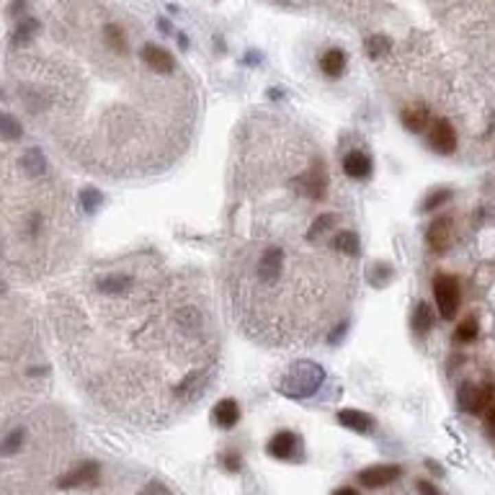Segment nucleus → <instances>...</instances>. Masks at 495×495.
Segmentation results:
<instances>
[{"instance_id": "25", "label": "nucleus", "mask_w": 495, "mask_h": 495, "mask_svg": "<svg viewBox=\"0 0 495 495\" xmlns=\"http://www.w3.org/2000/svg\"><path fill=\"white\" fill-rule=\"evenodd\" d=\"M222 464H225L230 472H238V470H240V457H238L235 452H230L227 457H225V459H222Z\"/></svg>"}, {"instance_id": "26", "label": "nucleus", "mask_w": 495, "mask_h": 495, "mask_svg": "<svg viewBox=\"0 0 495 495\" xmlns=\"http://www.w3.org/2000/svg\"><path fill=\"white\" fill-rule=\"evenodd\" d=\"M485 423H487V431L495 436V402L485 411Z\"/></svg>"}, {"instance_id": "4", "label": "nucleus", "mask_w": 495, "mask_h": 495, "mask_svg": "<svg viewBox=\"0 0 495 495\" xmlns=\"http://www.w3.org/2000/svg\"><path fill=\"white\" fill-rule=\"evenodd\" d=\"M325 382V371L312 361H297L281 380V392L289 398H307L320 390V384Z\"/></svg>"}, {"instance_id": "16", "label": "nucleus", "mask_w": 495, "mask_h": 495, "mask_svg": "<svg viewBox=\"0 0 495 495\" xmlns=\"http://www.w3.org/2000/svg\"><path fill=\"white\" fill-rule=\"evenodd\" d=\"M338 423H341L343 428H351V431L356 433H369L374 428V421L361 411H341L338 413Z\"/></svg>"}, {"instance_id": "7", "label": "nucleus", "mask_w": 495, "mask_h": 495, "mask_svg": "<svg viewBox=\"0 0 495 495\" xmlns=\"http://www.w3.org/2000/svg\"><path fill=\"white\" fill-rule=\"evenodd\" d=\"M139 60L148 65L152 73L158 75H173L176 73V57L168 52V49H163L158 44H142V49H139Z\"/></svg>"}, {"instance_id": "21", "label": "nucleus", "mask_w": 495, "mask_h": 495, "mask_svg": "<svg viewBox=\"0 0 495 495\" xmlns=\"http://www.w3.org/2000/svg\"><path fill=\"white\" fill-rule=\"evenodd\" d=\"M390 39L387 36H369L367 39V54L371 57V60H380V57H384V54L390 52Z\"/></svg>"}, {"instance_id": "17", "label": "nucleus", "mask_w": 495, "mask_h": 495, "mask_svg": "<svg viewBox=\"0 0 495 495\" xmlns=\"http://www.w3.org/2000/svg\"><path fill=\"white\" fill-rule=\"evenodd\" d=\"M320 70H323L327 78H341L343 70H346V54H343V49H338V47L327 49V52L320 57Z\"/></svg>"}, {"instance_id": "19", "label": "nucleus", "mask_w": 495, "mask_h": 495, "mask_svg": "<svg viewBox=\"0 0 495 495\" xmlns=\"http://www.w3.org/2000/svg\"><path fill=\"white\" fill-rule=\"evenodd\" d=\"M413 327L418 336H426L433 327V310L426 302H418V307L413 310Z\"/></svg>"}, {"instance_id": "28", "label": "nucleus", "mask_w": 495, "mask_h": 495, "mask_svg": "<svg viewBox=\"0 0 495 495\" xmlns=\"http://www.w3.org/2000/svg\"><path fill=\"white\" fill-rule=\"evenodd\" d=\"M333 495H358V490H354V487H341V490H336Z\"/></svg>"}, {"instance_id": "24", "label": "nucleus", "mask_w": 495, "mask_h": 495, "mask_svg": "<svg viewBox=\"0 0 495 495\" xmlns=\"http://www.w3.org/2000/svg\"><path fill=\"white\" fill-rule=\"evenodd\" d=\"M449 199H452V191L449 189L436 191V194H431V196L426 199V207H423V209H436L439 204H444V201H449Z\"/></svg>"}, {"instance_id": "11", "label": "nucleus", "mask_w": 495, "mask_h": 495, "mask_svg": "<svg viewBox=\"0 0 495 495\" xmlns=\"http://www.w3.org/2000/svg\"><path fill=\"white\" fill-rule=\"evenodd\" d=\"M98 472H101L98 462H83L78 464V467H73L67 474H62V477L57 480V487H60V490H73V487L91 485L98 480Z\"/></svg>"}, {"instance_id": "20", "label": "nucleus", "mask_w": 495, "mask_h": 495, "mask_svg": "<svg viewBox=\"0 0 495 495\" xmlns=\"http://www.w3.org/2000/svg\"><path fill=\"white\" fill-rule=\"evenodd\" d=\"M477 333H480V323H477V317L467 315L462 323L457 325V333H454V336H457L459 343H472L474 338H477Z\"/></svg>"}, {"instance_id": "8", "label": "nucleus", "mask_w": 495, "mask_h": 495, "mask_svg": "<svg viewBox=\"0 0 495 495\" xmlns=\"http://www.w3.org/2000/svg\"><path fill=\"white\" fill-rule=\"evenodd\" d=\"M400 474L402 470L398 464H374V467H367V470L358 472V483L364 487L377 490V487H387L390 483H395Z\"/></svg>"}, {"instance_id": "14", "label": "nucleus", "mask_w": 495, "mask_h": 495, "mask_svg": "<svg viewBox=\"0 0 495 495\" xmlns=\"http://www.w3.org/2000/svg\"><path fill=\"white\" fill-rule=\"evenodd\" d=\"M400 119L408 132H423L426 124L431 122V111L426 104H408L400 111Z\"/></svg>"}, {"instance_id": "27", "label": "nucleus", "mask_w": 495, "mask_h": 495, "mask_svg": "<svg viewBox=\"0 0 495 495\" xmlns=\"http://www.w3.org/2000/svg\"><path fill=\"white\" fill-rule=\"evenodd\" d=\"M418 493L421 495H441L431 483H426V480H418Z\"/></svg>"}, {"instance_id": "3", "label": "nucleus", "mask_w": 495, "mask_h": 495, "mask_svg": "<svg viewBox=\"0 0 495 495\" xmlns=\"http://www.w3.org/2000/svg\"><path fill=\"white\" fill-rule=\"evenodd\" d=\"M5 261L26 276H42L75 251V222L65 189L52 179L39 148H26L3 173Z\"/></svg>"}, {"instance_id": "13", "label": "nucleus", "mask_w": 495, "mask_h": 495, "mask_svg": "<svg viewBox=\"0 0 495 495\" xmlns=\"http://www.w3.org/2000/svg\"><path fill=\"white\" fill-rule=\"evenodd\" d=\"M343 170L351 181H367L371 176V160L361 150H351L343 158Z\"/></svg>"}, {"instance_id": "12", "label": "nucleus", "mask_w": 495, "mask_h": 495, "mask_svg": "<svg viewBox=\"0 0 495 495\" xmlns=\"http://www.w3.org/2000/svg\"><path fill=\"white\" fill-rule=\"evenodd\" d=\"M452 240H454V230H452V220H449V217L436 220L431 227H428V232H426V242H428V248L436 251V253L449 251V248H452Z\"/></svg>"}, {"instance_id": "22", "label": "nucleus", "mask_w": 495, "mask_h": 495, "mask_svg": "<svg viewBox=\"0 0 495 495\" xmlns=\"http://www.w3.org/2000/svg\"><path fill=\"white\" fill-rule=\"evenodd\" d=\"M80 204L85 207V211H93L98 204H101V194L95 189H83V194H80Z\"/></svg>"}, {"instance_id": "2", "label": "nucleus", "mask_w": 495, "mask_h": 495, "mask_svg": "<svg viewBox=\"0 0 495 495\" xmlns=\"http://www.w3.org/2000/svg\"><path fill=\"white\" fill-rule=\"evenodd\" d=\"M57 341L80 387L119 411H183L220 367L209 297L155 255L91 268L52 305Z\"/></svg>"}, {"instance_id": "1", "label": "nucleus", "mask_w": 495, "mask_h": 495, "mask_svg": "<svg viewBox=\"0 0 495 495\" xmlns=\"http://www.w3.org/2000/svg\"><path fill=\"white\" fill-rule=\"evenodd\" d=\"M338 186L317 148L284 137L240 145L232 240L225 248V292L261 343H315L346 315L354 258L336 248L346 209L330 204Z\"/></svg>"}, {"instance_id": "6", "label": "nucleus", "mask_w": 495, "mask_h": 495, "mask_svg": "<svg viewBox=\"0 0 495 495\" xmlns=\"http://www.w3.org/2000/svg\"><path fill=\"white\" fill-rule=\"evenodd\" d=\"M433 297H436V307H439L444 320H452L459 312L462 289H459V281L452 274H439L433 279Z\"/></svg>"}, {"instance_id": "5", "label": "nucleus", "mask_w": 495, "mask_h": 495, "mask_svg": "<svg viewBox=\"0 0 495 495\" xmlns=\"http://www.w3.org/2000/svg\"><path fill=\"white\" fill-rule=\"evenodd\" d=\"M459 408L470 415H485V411L495 402V384L485 382V384H474V382H464L459 392H457Z\"/></svg>"}, {"instance_id": "18", "label": "nucleus", "mask_w": 495, "mask_h": 495, "mask_svg": "<svg viewBox=\"0 0 495 495\" xmlns=\"http://www.w3.org/2000/svg\"><path fill=\"white\" fill-rule=\"evenodd\" d=\"M39 32H42V23L36 21V19H26V21H21L16 26V32H13V47H26V44H32Z\"/></svg>"}, {"instance_id": "29", "label": "nucleus", "mask_w": 495, "mask_h": 495, "mask_svg": "<svg viewBox=\"0 0 495 495\" xmlns=\"http://www.w3.org/2000/svg\"><path fill=\"white\" fill-rule=\"evenodd\" d=\"M158 26H160V32H173V26H170V23L165 21V19H163V21L158 23Z\"/></svg>"}, {"instance_id": "23", "label": "nucleus", "mask_w": 495, "mask_h": 495, "mask_svg": "<svg viewBox=\"0 0 495 495\" xmlns=\"http://www.w3.org/2000/svg\"><path fill=\"white\" fill-rule=\"evenodd\" d=\"M19 135H21V127L13 122L11 114H5L3 116V139H5V142H11V139L19 137Z\"/></svg>"}, {"instance_id": "10", "label": "nucleus", "mask_w": 495, "mask_h": 495, "mask_svg": "<svg viewBox=\"0 0 495 495\" xmlns=\"http://www.w3.org/2000/svg\"><path fill=\"white\" fill-rule=\"evenodd\" d=\"M428 142L436 152L441 155H452L457 150V129L449 119H436L431 124V135H428Z\"/></svg>"}, {"instance_id": "15", "label": "nucleus", "mask_w": 495, "mask_h": 495, "mask_svg": "<svg viewBox=\"0 0 495 495\" xmlns=\"http://www.w3.org/2000/svg\"><path fill=\"white\" fill-rule=\"evenodd\" d=\"M211 415H214V423L220 426L222 431H230L232 426H238V421H240V405L232 400V398H225V400H220L214 405Z\"/></svg>"}, {"instance_id": "9", "label": "nucleus", "mask_w": 495, "mask_h": 495, "mask_svg": "<svg viewBox=\"0 0 495 495\" xmlns=\"http://www.w3.org/2000/svg\"><path fill=\"white\" fill-rule=\"evenodd\" d=\"M266 452L271 454L274 459H281V462H289V459H297V454L302 452V444H299V436L295 431H279L266 444Z\"/></svg>"}]
</instances>
